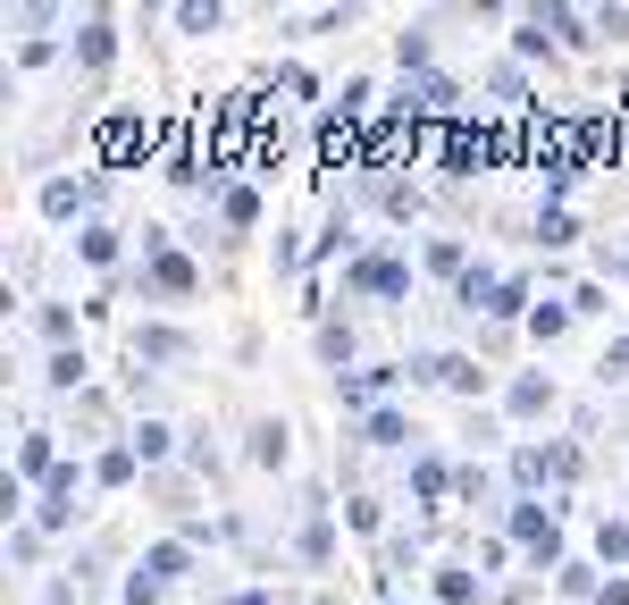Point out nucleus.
Here are the masks:
<instances>
[{
  "label": "nucleus",
  "mask_w": 629,
  "mask_h": 605,
  "mask_svg": "<svg viewBox=\"0 0 629 605\" xmlns=\"http://www.w3.org/2000/svg\"><path fill=\"white\" fill-rule=\"evenodd\" d=\"M345 287L352 294H377V303H395V294H411V261L403 253H361V261H345Z\"/></svg>",
  "instance_id": "nucleus-1"
},
{
  "label": "nucleus",
  "mask_w": 629,
  "mask_h": 605,
  "mask_svg": "<svg viewBox=\"0 0 629 605\" xmlns=\"http://www.w3.org/2000/svg\"><path fill=\"white\" fill-rule=\"evenodd\" d=\"M143 287H152V294H193V261L168 253L159 227H143Z\"/></svg>",
  "instance_id": "nucleus-2"
},
{
  "label": "nucleus",
  "mask_w": 629,
  "mask_h": 605,
  "mask_svg": "<svg viewBox=\"0 0 629 605\" xmlns=\"http://www.w3.org/2000/svg\"><path fill=\"white\" fill-rule=\"evenodd\" d=\"M512 539L537 555V572L563 564V530H554V513H545V505H512Z\"/></svg>",
  "instance_id": "nucleus-3"
},
{
  "label": "nucleus",
  "mask_w": 629,
  "mask_h": 605,
  "mask_svg": "<svg viewBox=\"0 0 629 605\" xmlns=\"http://www.w3.org/2000/svg\"><path fill=\"white\" fill-rule=\"evenodd\" d=\"M420 379L453 387V395H487V370H478L471 353H428V362H420Z\"/></svg>",
  "instance_id": "nucleus-4"
},
{
  "label": "nucleus",
  "mask_w": 629,
  "mask_h": 605,
  "mask_svg": "<svg viewBox=\"0 0 629 605\" xmlns=\"http://www.w3.org/2000/svg\"><path fill=\"white\" fill-rule=\"evenodd\" d=\"M512 471L529 479V488H537V479H570V471H579V446H521V454H512Z\"/></svg>",
  "instance_id": "nucleus-5"
},
{
  "label": "nucleus",
  "mask_w": 629,
  "mask_h": 605,
  "mask_svg": "<svg viewBox=\"0 0 629 605\" xmlns=\"http://www.w3.org/2000/svg\"><path fill=\"white\" fill-rule=\"evenodd\" d=\"M193 337L185 328H134V362H185Z\"/></svg>",
  "instance_id": "nucleus-6"
},
{
  "label": "nucleus",
  "mask_w": 629,
  "mask_h": 605,
  "mask_svg": "<svg viewBox=\"0 0 629 605\" xmlns=\"http://www.w3.org/2000/svg\"><path fill=\"white\" fill-rule=\"evenodd\" d=\"M361 446H411V413H395V404L361 413Z\"/></svg>",
  "instance_id": "nucleus-7"
},
{
  "label": "nucleus",
  "mask_w": 629,
  "mask_h": 605,
  "mask_svg": "<svg viewBox=\"0 0 629 605\" xmlns=\"http://www.w3.org/2000/svg\"><path fill=\"white\" fill-rule=\"evenodd\" d=\"M110 51H118V26L110 17H85L76 26V67H110Z\"/></svg>",
  "instance_id": "nucleus-8"
},
{
  "label": "nucleus",
  "mask_w": 629,
  "mask_h": 605,
  "mask_svg": "<svg viewBox=\"0 0 629 605\" xmlns=\"http://www.w3.org/2000/svg\"><path fill=\"white\" fill-rule=\"evenodd\" d=\"M60 471V446H51V429H26V446H17V488L26 479H51Z\"/></svg>",
  "instance_id": "nucleus-9"
},
{
  "label": "nucleus",
  "mask_w": 629,
  "mask_h": 605,
  "mask_svg": "<svg viewBox=\"0 0 629 605\" xmlns=\"http://www.w3.org/2000/svg\"><path fill=\"white\" fill-rule=\"evenodd\" d=\"M42 211H51V219H76V211H93V186H85V177H51V186H42Z\"/></svg>",
  "instance_id": "nucleus-10"
},
{
  "label": "nucleus",
  "mask_w": 629,
  "mask_h": 605,
  "mask_svg": "<svg viewBox=\"0 0 629 605\" xmlns=\"http://www.w3.org/2000/svg\"><path fill=\"white\" fill-rule=\"evenodd\" d=\"M285 454H294V429H285V420H260V429H252V463H260V471H285Z\"/></svg>",
  "instance_id": "nucleus-11"
},
{
  "label": "nucleus",
  "mask_w": 629,
  "mask_h": 605,
  "mask_svg": "<svg viewBox=\"0 0 629 605\" xmlns=\"http://www.w3.org/2000/svg\"><path fill=\"white\" fill-rule=\"evenodd\" d=\"M503 413H512V420H537V413H554V379H512V395H503Z\"/></svg>",
  "instance_id": "nucleus-12"
},
{
  "label": "nucleus",
  "mask_w": 629,
  "mask_h": 605,
  "mask_svg": "<svg viewBox=\"0 0 629 605\" xmlns=\"http://www.w3.org/2000/svg\"><path fill=\"white\" fill-rule=\"evenodd\" d=\"M453 101H462V93H453V76H420V85L403 93V110H420V118H445Z\"/></svg>",
  "instance_id": "nucleus-13"
},
{
  "label": "nucleus",
  "mask_w": 629,
  "mask_h": 605,
  "mask_svg": "<svg viewBox=\"0 0 629 605\" xmlns=\"http://www.w3.org/2000/svg\"><path fill=\"white\" fill-rule=\"evenodd\" d=\"M126 446H134V463H168V454H177V429H168V420H134Z\"/></svg>",
  "instance_id": "nucleus-14"
},
{
  "label": "nucleus",
  "mask_w": 629,
  "mask_h": 605,
  "mask_svg": "<svg viewBox=\"0 0 629 605\" xmlns=\"http://www.w3.org/2000/svg\"><path fill=\"white\" fill-rule=\"evenodd\" d=\"M445 488H453V463H445V454H420V463H411V496H420V505H437Z\"/></svg>",
  "instance_id": "nucleus-15"
},
{
  "label": "nucleus",
  "mask_w": 629,
  "mask_h": 605,
  "mask_svg": "<svg viewBox=\"0 0 629 605\" xmlns=\"http://www.w3.org/2000/svg\"><path fill=\"white\" fill-rule=\"evenodd\" d=\"M512 51H521V60H545V51H554V26H545V9H529V17H521Z\"/></svg>",
  "instance_id": "nucleus-16"
},
{
  "label": "nucleus",
  "mask_w": 629,
  "mask_h": 605,
  "mask_svg": "<svg viewBox=\"0 0 629 605\" xmlns=\"http://www.w3.org/2000/svg\"><path fill=\"white\" fill-rule=\"evenodd\" d=\"M428 60H437V42H428L420 26H411V34H395V67H403V76H428Z\"/></svg>",
  "instance_id": "nucleus-17"
},
{
  "label": "nucleus",
  "mask_w": 629,
  "mask_h": 605,
  "mask_svg": "<svg viewBox=\"0 0 629 605\" xmlns=\"http://www.w3.org/2000/svg\"><path fill=\"white\" fill-rule=\"evenodd\" d=\"M219 219L227 227H252V219H260V193H252V186H227L219 193Z\"/></svg>",
  "instance_id": "nucleus-18"
},
{
  "label": "nucleus",
  "mask_w": 629,
  "mask_h": 605,
  "mask_svg": "<svg viewBox=\"0 0 629 605\" xmlns=\"http://www.w3.org/2000/svg\"><path fill=\"white\" fill-rule=\"evenodd\" d=\"M471 597H478V572L445 564V572H437V605H471Z\"/></svg>",
  "instance_id": "nucleus-19"
},
{
  "label": "nucleus",
  "mask_w": 629,
  "mask_h": 605,
  "mask_svg": "<svg viewBox=\"0 0 629 605\" xmlns=\"http://www.w3.org/2000/svg\"><path fill=\"white\" fill-rule=\"evenodd\" d=\"M570 236H579V219H570V211H537V244H545V253H563Z\"/></svg>",
  "instance_id": "nucleus-20"
},
{
  "label": "nucleus",
  "mask_w": 629,
  "mask_h": 605,
  "mask_svg": "<svg viewBox=\"0 0 629 605\" xmlns=\"http://www.w3.org/2000/svg\"><path fill=\"white\" fill-rule=\"evenodd\" d=\"M76 253L93 261V269H110V261H118V227H85V236H76Z\"/></svg>",
  "instance_id": "nucleus-21"
},
{
  "label": "nucleus",
  "mask_w": 629,
  "mask_h": 605,
  "mask_svg": "<svg viewBox=\"0 0 629 605\" xmlns=\"http://www.w3.org/2000/svg\"><path fill=\"white\" fill-rule=\"evenodd\" d=\"M563 328H570V303H537V312H529V337H537V345H554Z\"/></svg>",
  "instance_id": "nucleus-22"
},
{
  "label": "nucleus",
  "mask_w": 629,
  "mask_h": 605,
  "mask_svg": "<svg viewBox=\"0 0 629 605\" xmlns=\"http://www.w3.org/2000/svg\"><path fill=\"white\" fill-rule=\"evenodd\" d=\"M51 387H85V345H60L51 353V370H42Z\"/></svg>",
  "instance_id": "nucleus-23"
},
{
  "label": "nucleus",
  "mask_w": 629,
  "mask_h": 605,
  "mask_svg": "<svg viewBox=\"0 0 629 605\" xmlns=\"http://www.w3.org/2000/svg\"><path fill=\"white\" fill-rule=\"evenodd\" d=\"M93 479H101V488H126V479H134V446H110L93 463Z\"/></svg>",
  "instance_id": "nucleus-24"
},
{
  "label": "nucleus",
  "mask_w": 629,
  "mask_h": 605,
  "mask_svg": "<svg viewBox=\"0 0 629 605\" xmlns=\"http://www.w3.org/2000/svg\"><path fill=\"white\" fill-rule=\"evenodd\" d=\"M596 555L604 564H629V521H596Z\"/></svg>",
  "instance_id": "nucleus-25"
},
{
  "label": "nucleus",
  "mask_w": 629,
  "mask_h": 605,
  "mask_svg": "<svg viewBox=\"0 0 629 605\" xmlns=\"http://www.w3.org/2000/svg\"><path fill=\"white\" fill-rule=\"evenodd\" d=\"M177 26H185V34H219V0H185Z\"/></svg>",
  "instance_id": "nucleus-26"
},
{
  "label": "nucleus",
  "mask_w": 629,
  "mask_h": 605,
  "mask_svg": "<svg viewBox=\"0 0 629 605\" xmlns=\"http://www.w3.org/2000/svg\"><path fill=\"white\" fill-rule=\"evenodd\" d=\"M521 303H529V287H521V278H503V287L487 294V312H496V319H521Z\"/></svg>",
  "instance_id": "nucleus-27"
},
{
  "label": "nucleus",
  "mask_w": 629,
  "mask_h": 605,
  "mask_svg": "<svg viewBox=\"0 0 629 605\" xmlns=\"http://www.w3.org/2000/svg\"><path fill=\"white\" fill-rule=\"evenodd\" d=\"M428 269H453V278H471V261H462V244H428Z\"/></svg>",
  "instance_id": "nucleus-28"
},
{
  "label": "nucleus",
  "mask_w": 629,
  "mask_h": 605,
  "mask_svg": "<svg viewBox=\"0 0 629 605\" xmlns=\"http://www.w3.org/2000/svg\"><path fill=\"white\" fill-rule=\"evenodd\" d=\"M596 370H604V379H629V337H613V345H604Z\"/></svg>",
  "instance_id": "nucleus-29"
},
{
  "label": "nucleus",
  "mask_w": 629,
  "mask_h": 605,
  "mask_svg": "<svg viewBox=\"0 0 629 605\" xmlns=\"http://www.w3.org/2000/svg\"><path fill=\"white\" fill-rule=\"evenodd\" d=\"M596 605H629V580H604V589H596Z\"/></svg>",
  "instance_id": "nucleus-30"
},
{
  "label": "nucleus",
  "mask_w": 629,
  "mask_h": 605,
  "mask_svg": "<svg viewBox=\"0 0 629 605\" xmlns=\"http://www.w3.org/2000/svg\"><path fill=\"white\" fill-rule=\"evenodd\" d=\"M227 605H278V597H260V589H244V597H227Z\"/></svg>",
  "instance_id": "nucleus-31"
},
{
  "label": "nucleus",
  "mask_w": 629,
  "mask_h": 605,
  "mask_svg": "<svg viewBox=\"0 0 629 605\" xmlns=\"http://www.w3.org/2000/svg\"><path fill=\"white\" fill-rule=\"evenodd\" d=\"M613 278H629V253H621V261H613Z\"/></svg>",
  "instance_id": "nucleus-32"
}]
</instances>
